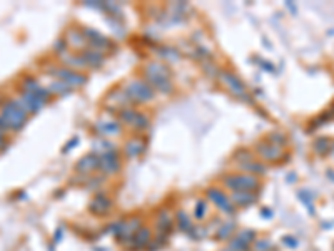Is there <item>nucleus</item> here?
<instances>
[{"label": "nucleus", "mask_w": 334, "mask_h": 251, "mask_svg": "<svg viewBox=\"0 0 334 251\" xmlns=\"http://www.w3.org/2000/svg\"><path fill=\"white\" fill-rule=\"evenodd\" d=\"M29 116L30 114L25 111L18 97H13V99H8L0 104V118L7 124L8 131H20L29 121Z\"/></svg>", "instance_id": "obj_1"}, {"label": "nucleus", "mask_w": 334, "mask_h": 251, "mask_svg": "<svg viewBox=\"0 0 334 251\" xmlns=\"http://www.w3.org/2000/svg\"><path fill=\"white\" fill-rule=\"evenodd\" d=\"M145 79H147L149 86L156 91L169 92L172 89L169 67H166L161 62H150V64L145 66Z\"/></svg>", "instance_id": "obj_2"}, {"label": "nucleus", "mask_w": 334, "mask_h": 251, "mask_svg": "<svg viewBox=\"0 0 334 251\" xmlns=\"http://www.w3.org/2000/svg\"><path fill=\"white\" fill-rule=\"evenodd\" d=\"M225 186L232 193H241V191H251L256 193V189L259 188V179L254 174H234L225 178Z\"/></svg>", "instance_id": "obj_3"}, {"label": "nucleus", "mask_w": 334, "mask_h": 251, "mask_svg": "<svg viewBox=\"0 0 334 251\" xmlns=\"http://www.w3.org/2000/svg\"><path fill=\"white\" fill-rule=\"evenodd\" d=\"M49 96H50L49 89H42L40 92H22V94L18 96V99H20L27 113L35 114L47 104Z\"/></svg>", "instance_id": "obj_4"}, {"label": "nucleus", "mask_w": 334, "mask_h": 251, "mask_svg": "<svg viewBox=\"0 0 334 251\" xmlns=\"http://www.w3.org/2000/svg\"><path fill=\"white\" fill-rule=\"evenodd\" d=\"M125 94L134 102H149L154 99V89L144 81H130L125 86Z\"/></svg>", "instance_id": "obj_5"}, {"label": "nucleus", "mask_w": 334, "mask_h": 251, "mask_svg": "<svg viewBox=\"0 0 334 251\" xmlns=\"http://www.w3.org/2000/svg\"><path fill=\"white\" fill-rule=\"evenodd\" d=\"M50 76H54L57 81H62L64 84H67L69 87H81L87 82L86 76H82L81 72H75L72 69L67 67H50L49 71Z\"/></svg>", "instance_id": "obj_6"}, {"label": "nucleus", "mask_w": 334, "mask_h": 251, "mask_svg": "<svg viewBox=\"0 0 334 251\" xmlns=\"http://www.w3.org/2000/svg\"><path fill=\"white\" fill-rule=\"evenodd\" d=\"M219 79L236 97H239V99H242V101H249V92L246 89V86L239 81V77H236L234 74H230L227 71H221Z\"/></svg>", "instance_id": "obj_7"}, {"label": "nucleus", "mask_w": 334, "mask_h": 251, "mask_svg": "<svg viewBox=\"0 0 334 251\" xmlns=\"http://www.w3.org/2000/svg\"><path fill=\"white\" fill-rule=\"evenodd\" d=\"M120 119L124 121L130 126V127L134 129H145L149 126V118L145 114H140L137 111L130 109V108H125L120 111Z\"/></svg>", "instance_id": "obj_8"}, {"label": "nucleus", "mask_w": 334, "mask_h": 251, "mask_svg": "<svg viewBox=\"0 0 334 251\" xmlns=\"http://www.w3.org/2000/svg\"><path fill=\"white\" fill-rule=\"evenodd\" d=\"M257 152H259L262 159L266 161H279L286 156V151L282 149V146L271 141L261 142L259 146H257Z\"/></svg>", "instance_id": "obj_9"}, {"label": "nucleus", "mask_w": 334, "mask_h": 251, "mask_svg": "<svg viewBox=\"0 0 334 251\" xmlns=\"http://www.w3.org/2000/svg\"><path fill=\"white\" fill-rule=\"evenodd\" d=\"M84 35H86L87 39V45L94 50H99V52L104 54V50L111 49V42L106 39L102 34H99V32L92 30V29H86L84 30Z\"/></svg>", "instance_id": "obj_10"}, {"label": "nucleus", "mask_w": 334, "mask_h": 251, "mask_svg": "<svg viewBox=\"0 0 334 251\" xmlns=\"http://www.w3.org/2000/svg\"><path fill=\"white\" fill-rule=\"evenodd\" d=\"M208 198L216 204V206L223 209L224 213H234V204H232V201H230V198L225 196L221 189L211 188L208 191Z\"/></svg>", "instance_id": "obj_11"}, {"label": "nucleus", "mask_w": 334, "mask_h": 251, "mask_svg": "<svg viewBox=\"0 0 334 251\" xmlns=\"http://www.w3.org/2000/svg\"><path fill=\"white\" fill-rule=\"evenodd\" d=\"M99 167L107 174L117 173V171L120 169V159H119V156H117V152L111 151V152H107V154L99 157Z\"/></svg>", "instance_id": "obj_12"}, {"label": "nucleus", "mask_w": 334, "mask_h": 251, "mask_svg": "<svg viewBox=\"0 0 334 251\" xmlns=\"http://www.w3.org/2000/svg\"><path fill=\"white\" fill-rule=\"evenodd\" d=\"M257 194L251 191H241V193H232L230 194V201L234 206H249V204L256 203Z\"/></svg>", "instance_id": "obj_13"}, {"label": "nucleus", "mask_w": 334, "mask_h": 251, "mask_svg": "<svg viewBox=\"0 0 334 251\" xmlns=\"http://www.w3.org/2000/svg\"><path fill=\"white\" fill-rule=\"evenodd\" d=\"M82 59L89 67H97V66H102V64H104V54L99 52V50H94V49L84 50Z\"/></svg>", "instance_id": "obj_14"}, {"label": "nucleus", "mask_w": 334, "mask_h": 251, "mask_svg": "<svg viewBox=\"0 0 334 251\" xmlns=\"http://www.w3.org/2000/svg\"><path fill=\"white\" fill-rule=\"evenodd\" d=\"M60 57H62V62L67 66V69H72V71L77 72L79 69H84L87 67V64L84 62L82 55H69V54H60Z\"/></svg>", "instance_id": "obj_15"}, {"label": "nucleus", "mask_w": 334, "mask_h": 251, "mask_svg": "<svg viewBox=\"0 0 334 251\" xmlns=\"http://www.w3.org/2000/svg\"><path fill=\"white\" fill-rule=\"evenodd\" d=\"M67 42L69 45H72L75 49H86L87 47V39L84 35V32H77V30H69L67 34Z\"/></svg>", "instance_id": "obj_16"}, {"label": "nucleus", "mask_w": 334, "mask_h": 251, "mask_svg": "<svg viewBox=\"0 0 334 251\" xmlns=\"http://www.w3.org/2000/svg\"><path fill=\"white\" fill-rule=\"evenodd\" d=\"M111 208H112L111 199H107L106 196H97L91 203V211H94L96 215H104V213L109 211Z\"/></svg>", "instance_id": "obj_17"}, {"label": "nucleus", "mask_w": 334, "mask_h": 251, "mask_svg": "<svg viewBox=\"0 0 334 251\" xmlns=\"http://www.w3.org/2000/svg\"><path fill=\"white\" fill-rule=\"evenodd\" d=\"M99 131L106 136H112V134H119L120 132V124L117 121H101L97 124Z\"/></svg>", "instance_id": "obj_18"}, {"label": "nucleus", "mask_w": 334, "mask_h": 251, "mask_svg": "<svg viewBox=\"0 0 334 251\" xmlns=\"http://www.w3.org/2000/svg\"><path fill=\"white\" fill-rule=\"evenodd\" d=\"M96 167H99V157H96V156L84 157V159L77 164V169L82 171V173H91V171L96 169Z\"/></svg>", "instance_id": "obj_19"}, {"label": "nucleus", "mask_w": 334, "mask_h": 251, "mask_svg": "<svg viewBox=\"0 0 334 251\" xmlns=\"http://www.w3.org/2000/svg\"><path fill=\"white\" fill-rule=\"evenodd\" d=\"M44 87L37 82V79L34 77H25L22 81V92H40Z\"/></svg>", "instance_id": "obj_20"}, {"label": "nucleus", "mask_w": 334, "mask_h": 251, "mask_svg": "<svg viewBox=\"0 0 334 251\" xmlns=\"http://www.w3.org/2000/svg\"><path fill=\"white\" fill-rule=\"evenodd\" d=\"M70 91H72V87H69L67 84H64L62 81H57V79H55L54 82H50V86H49V92L57 94V96H64Z\"/></svg>", "instance_id": "obj_21"}, {"label": "nucleus", "mask_w": 334, "mask_h": 251, "mask_svg": "<svg viewBox=\"0 0 334 251\" xmlns=\"http://www.w3.org/2000/svg\"><path fill=\"white\" fill-rule=\"evenodd\" d=\"M142 149H144V144L140 142V139H132V141H129L125 144V152L129 156H132V157L140 154Z\"/></svg>", "instance_id": "obj_22"}, {"label": "nucleus", "mask_w": 334, "mask_h": 251, "mask_svg": "<svg viewBox=\"0 0 334 251\" xmlns=\"http://www.w3.org/2000/svg\"><path fill=\"white\" fill-rule=\"evenodd\" d=\"M157 226H159V230H161V231H169V230H171V228H172L171 215L166 213V211H162L161 215H159V218H157Z\"/></svg>", "instance_id": "obj_23"}, {"label": "nucleus", "mask_w": 334, "mask_h": 251, "mask_svg": "<svg viewBox=\"0 0 334 251\" xmlns=\"http://www.w3.org/2000/svg\"><path fill=\"white\" fill-rule=\"evenodd\" d=\"M149 240H150V231L144 228V230H139L137 233H135V240L134 241L137 243V245H135L137 248H142V246H145L149 243Z\"/></svg>", "instance_id": "obj_24"}, {"label": "nucleus", "mask_w": 334, "mask_h": 251, "mask_svg": "<svg viewBox=\"0 0 334 251\" xmlns=\"http://www.w3.org/2000/svg\"><path fill=\"white\" fill-rule=\"evenodd\" d=\"M232 233H234V225H232V223H229V225H225L223 228V231H219V238L225 240V238H229V236Z\"/></svg>", "instance_id": "obj_25"}, {"label": "nucleus", "mask_w": 334, "mask_h": 251, "mask_svg": "<svg viewBox=\"0 0 334 251\" xmlns=\"http://www.w3.org/2000/svg\"><path fill=\"white\" fill-rule=\"evenodd\" d=\"M206 213H208V204H206L204 201H201L199 204H197V208H196V218L202 220Z\"/></svg>", "instance_id": "obj_26"}, {"label": "nucleus", "mask_w": 334, "mask_h": 251, "mask_svg": "<svg viewBox=\"0 0 334 251\" xmlns=\"http://www.w3.org/2000/svg\"><path fill=\"white\" fill-rule=\"evenodd\" d=\"M177 220H179V226H181V230H184V228H189L191 226V220L184 215V213H179Z\"/></svg>", "instance_id": "obj_27"}, {"label": "nucleus", "mask_w": 334, "mask_h": 251, "mask_svg": "<svg viewBox=\"0 0 334 251\" xmlns=\"http://www.w3.org/2000/svg\"><path fill=\"white\" fill-rule=\"evenodd\" d=\"M7 147V139L3 136V132L0 131V151H3Z\"/></svg>", "instance_id": "obj_28"}, {"label": "nucleus", "mask_w": 334, "mask_h": 251, "mask_svg": "<svg viewBox=\"0 0 334 251\" xmlns=\"http://www.w3.org/2000/svg\"><path fill=\"white\" fill-rule=\"evenodd\" d=\"M267 248H269V245H259V243L256 245V250L257 251H266Z\"/></svg>", "instance_id": "obj_29"}]
</instances>
